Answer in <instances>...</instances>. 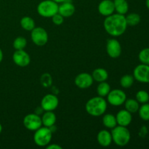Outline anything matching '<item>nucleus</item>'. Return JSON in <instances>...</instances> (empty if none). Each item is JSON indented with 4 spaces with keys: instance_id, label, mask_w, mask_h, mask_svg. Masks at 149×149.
Instances as JSON below:
<instances>
[{
    "instance_id": "1",
    "label": "nucleus",
    "mask_w": 149,
    "mask_h": 149,
    "mask_svg": "<svg viewBox=\"0 0 149 149\" xmlns=\"http://www.w3.org/2000/svg\"><path fill=\"white\" fill-rule=\"evenodd\" d=\"M103 27L108 34L113 37L122 36L127 28L125 15L118 13H113L107 16L103 21Z\"/></svg>"
},
{
    "instance_id": "2",
    "label": "nucleus",
    "mask_w": 149,
    "mask_h": 149,
    "mask_svg": "<svg viewBox=\"0 0 149 149\" xmlns=\"http://www.w3.org/2000/svg\"><path fill=\"white\" fill-rule=\"evenodd\" d=\"M107 101L104 97L97 96L90 98L86 103V111L90 116L97 117L104 114L107 109Z\"/></svg>"
},
{
    "instance_id": "3",
    "label": "nucleus",
    "mask_w": 149,
    "mask_h": 149,
    "mask_svg": "<svg viewBox=\"0 0 149 149\" xmlns=\"http://www.w3.org/2000/svg\"><path fill=\"white\" fill-rule=\"evenodd\" d=\"M111 133L112 141L118 146H125L130 141V132L127 127L116 125L114 128L111 129Z\"/></svg>"
},
{
    "instance_id": "4",
    "label": "nucleus",
    "mask_w": 149,
    "mask_h": 149,
    "mask_svg": "<svg viewBox=\"0 0 149 149\" xmlns=\"http://www.w3.org/2000/svg\"><path fill=\"white\" fill-rule=\"evenodd\" d=\"M58 4L53 0H44L37 6V13L43 17H52L58 13Z\"/></svg>"
},
{
    "instance_id": "5",
    "label": "nucleus",
    "mask_w": 149,
    "mask_h": 149,
    "mask_svg": "<svg viewBox=\"0 0 149 149\" xmlns=\"http://www.w3.org/2000/svg\"><path fill=\"white\" fill-rule=\"evenodd\" d=\"M33 135V141L36 146L39 147H46L50 143L52 138V132L49 127H41L36 131Z\"/></svg>"
},
{
    "instance_id": "6",
    "label": "nucleus",
    "mask_w": 149,
    "mask_h": 149,
    "mask_svg": "<svg viewBox=\"0 0 149 149\" xmlns=\"http://www.w3.org/2000/svg\"><path fill=\"white\" fill-rule=\"evenodd\" d=\"M31 39L33 44L39 47L45 46L48 42V33L42 27H35L31 31Z\"/></svg>"
},
{
    "instance_id": "7",
    "label": "nucleus",
    "mask_w": 149,
    "mask_h": 149,
    "mask_svg": "<svg viewBox=\"0 0 149 149\" xmlns=\"http://www.w3.org/2000/svg\"><path fill=\"white\" fill-rule=\"evenodd\" d=\"M107 101L113 106H120L125 103L127 100V95L123 90L119 89L111 90L108 94Z\"/></svg>"
},
{
    "instance_id": "8",
    "label": "nucleus",
    "mask_w": 149,
    "mask_h": 149,
    "mask_svg": "<svg viewBox=\"0 0 149 149\" xmlns=\"http://www.w3.org/2000/svg\"><path fill=\"white\" fill-rule=\"evenodd\" d=\"M23 123L25 127L30 131H36L42 126V118L35 113L26 115L23 119Z\"/></svg>"
},
{
    "instance_id": "9",
    "label": "nucleus",
    "mask_w": 149,
    "mask_h": 149,
    "mask_svg": "<svg viewBox=\"0 0 149 149\" xmlns=\"http://www.w3.org/2000/svg\"><path fill=\"white\" fill-rule=\"evenodd\" d=\"M133 77L136 81L141 83H149V65L141 63L137 65L133 71Z\"/></svg>"
},
{
    "instance_id": "10",
    "label": "nucleus",
    "mask_w": 149,
    "mask_h": 149,
    "mask_svg": "<svg viewBox=\"0 0 149 149\" xmlns=\"http://www.w3.org/2000/svg\"><path fill=\"white\" fill-rule=\"evenodd\" d=\"M59 105V100L55 95L47 94L42 97L41 100V107L44 109L45 111H49L58 108Z\"/></svg>"
},
{
    "instance_id": "11",
    "label": "nucleus",
    "mask_w": 149,
    "mask_h": 149,
    "mask_svg": "<svg viewBox=\"0 0 149 149\" xmlns=\"http://www.w3.org/2000/svg\"><path fill=\"white\" fill-rule=\"evenodd\" d=\"M106 52L111 58H117L122 54V46L116 39H108L106 42Z\"/></svg>"
},
{
    "instance_id": "12",
    "label": "nucleus",
    "mask_w": 149,
    "mask_h": 149,
    "mask_svg": "<svg viewBox=\"0 0 149 149\" xmlns=\"http://www.w3.org/2000/svg\"><path fill=\"white\" fill-rule=\"evenodd\" d=\"M93 81L94 80L92 77V74L86 72L79 74L74 79L76 86L80 89L89 88L93 84Z\"/></svg>"
},
{
    "instance_id": "13",
    "label": "nucleus",
    "mask_w": 149,
    "mask_h": 149,
    "mask_svg": "<svg viewBox=\"0 0 149 149\" xmlns=\"http://www.w3.org/2000/svg\"><path fill=\"white\" fill-rule=\"evenodd\" d=\"M13 60L15 64L20 67H26L30 64V55L23 49L15 50L13 55Z\"/></svg>"
},
{
    "instance_id": "14",
    "label": "nucleus",
    "mask_w": 149,
    "mask_h": 149,
    "mask_svg": "<svg viewBox=\"0 0 149 149\" xmlns=\"http://www.w3.org/2000/svg\"><path fill=\"white\" fill-rule=\"evenodd\" d=\"M99 13L101 15L107 17L115 12L114 4L112 0H102L97 7Z\"/></svg>"
},
{
    "instance_id": "15",
    "label": "nucleus",
    "mask_w": 149,
    "mask_h": 149,
    "mask_svg": "<svg viewBox=\"0 0 149 149\" xmlns=\"http://www.w3.org/2000/svg\"><path fill=\"white\" fill-rule=\"evenodd\" d=\"M116 122L118 125L124 127L129 126L132 121V113L126 109L120 110L116 115Z\"/></svg>"
},
{
    "instance_id": "16",
    "label": "nucleus",
    "mask_w": 149,
    "mask_h": 149,
    "mask_svg": "<svg viewBox=\"0 0 149 149\" xmlns=\"http://www.w3.org/2000/svg\"><path fill=\"white\" fill-rule=\"evenodd\" d=\"M75 7L72 2L68 1V0L61 3L58 6V13L61 14L63 17H71L75 13Z\"/></svg>"
},
{
    "instance_id": "17",
    "label": "nucleus",
    "mask_w": 149,
    "mask_h": 149,
    "mask_svg": "<svg viewBox=\"0 0 149 149\" xmlns=\"http://www.w3.org/2000/svg\"><path fill=\"white\" fill-rule=\"evenodd\" d=\"M97 141L99 145L103 147H108L111 144L112 136L111 133L107 130H102L97 133Z\"/></svg>"
},
{
    "instance_id": "18",
    "label": "nucleus",
    "mask_w": 149,
    "mask_h": 149,
    "mask_svg": "<svg viewBox=\"0 0 149 149\" xmlns=\"http://www.w3.org/2000/svg\"><path fill=\"white\" fill-rule=\"evenodd\" d=\"M41 118H42V125L45 127H51L55 125V123H56V115L52 111H45Z\"/></svg>"
},
{
    "instance_id": "19",
    "label": "nucleus",
    "mask_w": 149,
    "mask_h": 149,
    "mask_svg": "<svg viewBox=\"0 0 149 149\" xmlns=\"http://www.w3.org/2000/svg\"><path fill=\"white\" fill-rule=\"evenodd\" d=\"M92 77L94 81L97 82H102V81H107L109 78V73L105 68H97L93 71Z\"/></svg>"
},
{
    "instance_id": "20",
    "label": "nucleus",
    "mask_w": 149,
    "mask_h": 149,
    "mask_svg": "<svg viewBox=\"0 0 149 149\" xmlns=\"http://www.w3.org/2000/svg\"><path fill=\"white\" fill-rule=\"evenodd\" d=\"M114 9L116 13L121 15H125L129 10V4L127 0H113Z\"/></svg>"
},
{
    "instance_id": "21",
    "label": "nucleus",
    "mask_w": 149,
    "mask_h": 149,
    "mask_svg": "<svg viewBox=\"0 0 149 149\" xmlns=\"http://www.w3.org/2000/svg\"><path fill=\"white\" fill-rule=\"evenodd\" d=\"M103 124L108 129H113L117 125L116 116L112 113H106L103 117Z\"/></svg>"
},
{
    "instance_id": "22",
    "label": "nucleus",
    "mask_w": 149,
    "mask_h": 149,
    "mask_svg": "<svg viewBox=\"0 0 149 149\" xmlns=\"http://www.w3.org/2000/svg\"><path fill=\"white\" fill-rule=\"evenodd\" d=\"M20 26L22 29L28 31H31L36 26H35V21L32 17L29 16H25L22 17L20 21Z\"/></svg>"
},
{
    "instance_id": "23",
    "label": "nucleus",
    "mask_w": 149,
    "mask_h": 149,
    "mask_svg": "<svg viewBox=\"0 0 149 149\" xmlns=\"http://www.w3.org/2000/svg\"><path fill=\"white\" fill-rule=\"evenodd\" d=\"M125 108L127 111L130 112L131 113H134L138 112L140 108V103L137 101L136 99H127L125 102Z\"/></svg>"
},
{
    "instance_id": "24",
    "label": "nucleus",
    "mask_w": 149,
    "mask_h": 149,
    "mask_svg": "<svg viewBox=\"0 0 149 149\" xmlns=\"http://www.w3.org/2000/svg\"><path fill=\"white\" fill-rule=\"evenodd\" d=\"M111 91V87L110 84L106 81H102V82H99V84L97 87V93L98 96L100 97H106L109 92Z\"/></svg>"
},
{
    "instance_id": "25",
    "label": "nucleus",
    "mask_w": 149,
    "mask_h": 149,
    "mask_svg": "<svg viewBox=\"0 0 149 149\" xmlns=\"http://www.w3.org/2000/svg\"><path fill=\"white\" fill-rule=\"evenodd\" d=\"M125 18H126L127 26H137L138 24H139L141 20V17L140 15L135 13H130L127 15L125 16Z\"/></svg>"
},
{
    "instance_id": "26",
    "label": "nucleus",
    "mask_w": 149,
    "mask_h": 149,
    "mask_svg": "<svg viewBox=\"0 0 149 149\" xmlns=\"http://www.w3.org/2000/svg\"><path fill=\"white\" fill-rule=\"evenodd\" d=\"M140 118L143 121H149V103L141 104L138 111Z\"/></svg>"
},
{
    "instance_id": "27",
    "label": "nucleus",
    "mask_w": 149,
    "mask_h": 149,
    "mask_svg": "<svg viewBox=\"0 0 149 149\" xmlns=\"http://www.w3.org/2000/svg\"><path fill=\"white\" fill-rule=\"evenodd\" d=\"M134 79L133 76L130 75V74H125L122 76V78L120 79V84L123 88H130L134 84Z\"/></svg>"
},
{
    "instance_id": "28",
    "label": "nucleus",
    "mask_w": 149,
    "mask_h": 149,
    "mask_svg": "<svg viewBox=\"0 0 149 149\" xmlns=\"http://www.w3.org/2000/svg\"><path fill=\"white\" fill-rule=\"evenodd\" d=\"M27 45V40L25 37L23 36H18V37L15 38V40L13 41V47L16 50H19V49H24Z\"/></svg>"
},
{
    "instance_id": "29",
    "label": "nucleus",
    "mask_w": 149,
    "mask_h": 149,
    "mask_svg": "<svg viewBox=\"0 0 149 149\" xmlns=\"http://www.w3.org/2000/svg\"><path fill=\"white\" fill-rule=\"evenodd\" d=\"M135 99L141 104L146 103L149 101V94L146 90H139L135 95Z\"/></svg>"
},
{
    "instance_id": "30",
    "label": "nucleus",
    "mask_w": 149,
    "mask_h": 149,
    "mask_svg": "<svg viewBox=\"0 0 149 149\" xmlns=\"http://www.w3.org/2000/svg\"><path fill=\"white\" fill-rule=\"evenodd\" d=\"M138 59L141 63L149 65V47L144 48L138 54Z\"/></svg>"
},
{
    "instance_id": "31",
    "label": "nucleus",
    "mask_w": 149,
    "mask_h": 149,
    "mask_svg": "<svg viewBox=\"0 0 149 149\" xmlns=\"http://www.w3.org/2000/svg\"><path fill=\"white\" fill-rule=\"evenodd\" d=\"M40 82L44 87H50L52 83V79L50 74L48 73H45L42 74L40 79Z\"/></svg>"
},
{
    "instance_id": "32",
    "label": "nucleus",
    "mask_w": 149,
    "mask_h": 149,
    "mask_svg": "<svg viewBox=\"0 0 149 149\" xmlns=\"http://www.w3.org/2000/svg\"><path fill=\"white\" fill-rule=\"evenodd\" d=\"M51 18H52V23L55 25H56V26H60V25L63 24V23L64 21V17L58 13L54 15Z\"/></svg>"
},
{
    "instance_id": "33",
    "label": "nucleus",
    "mask_w": 149,
    "mask_h": 149,
    "mask_svg": "<svg viewBox=\"0 0 149 149\" xmlns=\"http://www.w3.org/2000/svg\"><path fill=\"white\" fill-rule=\"evenodd\" d=\"M148 128H147V127L143 126V127H141V129H140L139 132H138V135H139L141 138H145L147 135H148Z\"/></svg>"
},
{
    "instance_id": "34",
    "label": "nucleus",
    "mask_w": 149,
    "mask_h": 149,
    "mask_svg": "<svg viewBox=\"0 0 149 149\" xmlns=\"http://www.w3.org/2000/svg\"><path fill=\"white\" fill-rule=\"evenodd\" d=\"M47 149H62V146H59L58 144H55V143H52L50 144L49 143L47 146H46Z\"/></svg>"
},
{
    "instance_id": "35",
    "label": "nucleus",
    "mask_w": 149,
    "mask_h": 149,
    "mask_svg": "<svg viewBox=\"0 0 149 149\" xmlns=\"http://www.w3.org/2000/svg\"><path fill=\"white\" fill-rule=\"evenodd\" d=\"M45 112V111H44V109H42V107H37L36 108V111H35V113L37 115H39V116H40L41 114H43V113Z\"/></svg>"
},
{
    "instance_id": "36",
    "label": "nucleus",
    "mask_w": 149,
    "mask_h": 149,
    "mask_svg": "<svg viewBox=\"0 0 149 149\" xmlns=\"http://www.w3.org/2000/svg\"><path fill=\"white\" fill-rule=\"evenodd\" d=\"M2 60H3V52L2 50H1V48H0V63L2 61Z\"/></svg>"
},
{
    "instance_id": "37",
    "label": "nucleus",
    "mask_w": 149,
    "mask_h": 149,
    "mask_svg": "<svg viewBox=\"0 0 149 149\" xmlns=\"http://www.w3.org/2000/svg\"><path fill=\"white\" fill-rule=\"evenodd\" d=\"M54 1H55L56 3H58V4H60V3H63L64 2V1H67V0H53Z\"/></svg>"
},
{
    "instance_id": "38",
    "label": "nucleus",
    "mask_w": 149,
    "mask_h": 149,
    "mask_svg": "<svg viewBox=\"0 0 149 149\" xmlns=\"http://www.w3.org/2000/svg\"><path fill=\"white\" fill-rule=\"evenodd\" d=\"M146 5L147 8L149 10V0H146Z\"/></svg>"
},
{
    "instance_id": "39",
    "label": "nucleus",
    "mask_w": 149,
    "mask_h": 149,
    "mask_svg": "<svg viewBox=\"0 0 149 149\" xmlns=\"http://www.w3.org/2000/svg\"><path fill=\"white\" fill-rule=\"evenodd\" d=\"M1 131H2V126H1V125L0 124V134H1Z\"/></svg>"
}]
</instances>
